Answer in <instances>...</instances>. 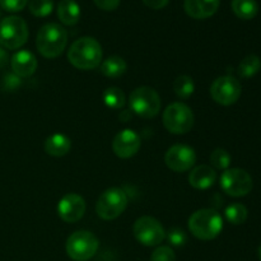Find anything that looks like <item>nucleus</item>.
<instances>
[{"mask_svg": "<svg viewBox=\"0 0 261 261\" xmlns=\"http://www.w3.org/2000/svg\"><path fill=\"white\" fill-rule=\"evenodd\" d=\"M86 201L81 195L69 193L60 199L58 204V214L66 223H75L86 213Z\"/></svg>", "mask_w": 261, "mask_h": 261, "instance_id": "ddd939ff", "label": "nucleus"}, {"mask_svg": "<svg viewBox=\"0 0 261 261\" xmlns=\"http://www.w3.org/2000/svg\"><path fill=\"white\" fill-rule=\"evenodd\" d=\"M211 163L217 170L226 171L229 167V165H231V155H229V153L226 149L217 148L214 152H212Z\"/></svg>", "mask_w": 261, "mask_h": 261, "instance_id": "bb28decb", "label": "nucleus"}, {"mask_svg": "<svg viewBox=\"0 0 261 261\" xmlns=\"http://www.w3.org/2000/svg\"><path fill=\"white\" fill-rule=\"evenodd\" d=\"M69 63L81 70H92L101 65L102 47L93 37H82L71 43L68 53Z\"/></svg>", "mask_w": 261, "mask_h": 261, "instance_id": "f257e3e1", "label": "nucleus"}, {"mask_svg": "<svg viewBox=\"0 0 261 261\" xmlns=\"http://www.w3.org/2000/svg\"><path fill=\"white\" fill-rule=\"evenodd\" d=\"M166 239L170 242L171 246L175 247H181L186 244L188 241V237L186 233L181 228H171L170 231L166 233Z\"/></svg>", "mask_w": 261, "mask_h": 261, "instance_id": "cd10ccee", "label": "nucleus"}, {"mask_svg": "<svg viewBox=\"0 0 261 261\" xmlns=\"http://www.w3.org/2000/svg\"><path fill=\"white\" fill-rule=\"evenodd\" d=\"M8 61V54L3 47H0V66H4Z\"/></svg>", "mask_w": 261, "mask_h": 261, "instance_id": "473e14b6", "label": "nucleus"}, {"mask_svg": "<svg viewBox=\"0 0 261 261\" xmlns=\"http://www.w3.org/2000/svg\"><path fill=\"white\" fill-rule=\"evenodd\" d=\"M133 232L137 241L148 247L158 246L166 239V231L161 222L149 216L138 218L133 227Z\"/></svg>", "mask_w": 261, "mask_h": 261, "instance_id": "1a4fd4ad", "label": "nucleus"}, {"mask_svg": "<svg viewBox=\"0 0 261 261\" xmlns=\"http://www.w3.org/2000/svg\"><path fill=\"white\" fill-rule=\"evenodd\" d=\"M142 145L140 137L132 129H124L115 135L112 140V150L119 158L126 160L137 154Z\"/></svg>", "mask_w": 261, "mask_h": 261, "instance_id": "4468645a", "label": "nucleus"}, {"mask_svg": "<svg viewBox=\"0 0 261 261\" xmlns=\"http://www.w3.org/2000/svg\"><path fill=\"white\" fill-rule=\"evenodd\" d=\"M99 241L92 232L76 231L66 240V254L74 261H88L97 254Z\"/></svg>", "mask_w": 261, "mask_h": 261, "instance_id": "39448f33", "label": "nucleus"}, {"mask_svg": "<svg viewBox=\"0 0 261 261\" xmlns=\"http://www.w3.org/2000/svg\"><path fill=\"white\" fill-rule=\"evenodd\" d=\"M232 10L241 19H252L259 12L256 0H232Z\"/></svg>", "mask_w": 261, "mask_h": 261, "instance_id": "412c9836", "label": "nucleus"}, {"mask_svg": "<svg viewBox=\"0 0 261 261\" xmlns=\"http://www.w3.org/2000/svg\"><path fill=\"white\" fill-rule=\"evenodd\" d=\"M10 65H12L15 75L28 78V76L33 75L35 71L37 70L38 63L36 56L31 51L20 50L13 55L12 60H10Z\"/></svg>", "mask_w": 261, "mask_h": 261, "instance_id": "2eb2a0df", "label": "nucleus"}, {"mask_svg": "<svg viewBox=\"0 0 261 261\" xmlns=\"http://www.w3.org/2000/svg\"><path fill=\"white\" fill-rule=\"evenodd\" d=\"M257 254H259V257H260V260H261V245L259 246V249H257Z\"/></svg>", "mask_w": 261, "mask_h": 261, "instance_id": "72a5a7b5", "label": "nucleus"}, {"mask_svg": "<svg viewBox=\"0 0 261 261\" xmlns=\"http://www.w3.org/2000/svg\"><path fill=\"white\" fill-rule=\"evenodd\" d=\"M70 148V138L66 137L65 134H61V133L50 135L45 142L46 153L53 155V157H63V155L68 154Z\"/></svg>", "mask_w": 261, "mask_h": 261, "instance_id": "a211bd4d", "label": "nucleus"}, {"mask_svg": "<svg viewBox=\"0 0 261 261\" xmlns=\"http://www.w3.org/2000/svg\"><path fill=\"white\" fill-rule=\"evenodd\" d=\"M58 17L63 24H76L81 19V7L75 0H61L58 5Z\"/></svg>", "mask_w": 261, "mask_h": 261, "instance_id": "6ab92c4d", "label": "nucleus"}, {"mask_svg": "<svg viewBox=\"0 0 261 261\" xmlns=\"http://www.w3.org/2000/svg\"><path fill=\"white\" fill-rule=\"evenodd\" d=\"M163 125L172 134H186L194 126L193 111L182 102L171 103L163 112Z\"/></svg>", "mask_w": 261, "mask_h": 261, "instance_id": "6e6552de", "label": "nucleus"}, {"mask_svg": "<svg viewBox=\"0 0 261 261\" xmlns=\"http://www.w3.org/2000/svg\"><path fill=\"white\" fill-rule=\"evenodd\" d=\"M173 91L178 98L186 99L194 93L195 91V84H194L193 78L189 75H180L173 82Z\"/></svg>", "mask_w": 261, "mask_h": 261, "instance_id": "5701e85b", "label": "nucleus"}, {"mask_svg": "<svg viewBox=\"0 0 261 261\" xmlns=\"http://www.w3.org/2000/svg\"><path fill=\"white\" fill-rule=\"evenodd\" d=\"M168 2L170 0H143V3L152 9H162L168 4Z\"/></svg>", "mask_w": 261, "mask_h": 261, "instance_id": "2f4dec72", "label": "nucleus"}, {"mask_svg": "<svg viewBox=\"0 0 261 261\" xmlns=\"http://www.w3.org/2000/svg\"><path fill=\"white\" fill-rule=\"evenodd\" d=\"M252 186L251 176L241 168L226 170L221 176V188L224 193L234 198L247 195L252 190Z\"/></svg>", "mask_w": 261, "mask_h": 261, "instance_id": "9d476101", "label": "nucleus"}, {"mask_svg": "<svg viewBox=\"0 0 261 261\" xmlns=\"http://www.w3.org/2000/svg\"><path fill=\"white\" fill-rule=\"evenodd\" d=\"M221 0H185L184 8L189 17L194 19H205L216 14Z\"/></svg>", "mask_w": 261, "mask_h": 261, "instance_id": "dca6fc26", "label": "nucleus"}, {"mask_svg": "<svg viewBox=\"0 0 261 261\" xmlns=\"http://www.w3.org/2000/svg\"><path fill=\"white\" fill-rule=\"evenodd\" d=\"M127 195L122 189L111 188L99 195L96 204V213L105 221H112L121 216L127 206Z\"/></svg>", "mask_w": 261, "mask_h": 261, "instance_id": "0eeeda50", "label": "nucleus"}, {"mask_svg": "<svg viewBox=\"0 0 261 261\" xmlns=\"http://www.w3.org/2000/svg\"><path fill=\"white\" fill-rule=\"evenodd\" d=\"M165 162L170 170L175 172H185L191 170L196 162L195 150L186 144L172 145L166 152Z\"/></svg>", "mask_w": 261, "mask_h": 261, "instance_id": "f8f14e48", "label": "nucleus"}, {"mask_svg": "<svg viewBox=\"0 0 261 261\" xmlns=\"http://www.w3.org/2000/svg\"><path fill=\"white\" fill-rule=\"evenodd\" d=\"M28 40V27L23 18L10 15L0 22V45L8 50L22 47Z\"/></svg>", "mask_w": 261, "mask_h": 261, "instance_id": "423d86ee", "label": "nucleus"}, {"mask_svg": "<svg viewBox=\"0 0 261 261\" xmlns=\"http://www.w3.org/2000/svg\"><path fill=\"white\" fill-rule=\"evenodd\" d=\"M129 106L132 111L143 119H152L161 111V97L150 87H138L130 93Z\"/></svg>", "mask_w": 261, "mask_h": 261, "instance_id": "20e7f679", "label": "nucleus"}, {"mask_svg": "<svg viewBox=\"0 0 261 261\" xmlns=\"http://www.w3.org/2000/svg\"><path fill=\"white\" fill-rule=\"evenodd\" d=\"M217 180V172L208 165H200L191 170L189 175V182L198 190H206L212 188Z\"/></svg>", "mask_w": 261, "mask_h": 261, "instance_id": "f3484780", "label": "nucleus"}, {"mask_svg": "<svg viewBox=\"0 0 261 261\" xmlns=\"http://www.w3.org/2000/svg\"><path fill=\"white\" fill-rule=\"evenodd\" d=\"M125 94L117 87H110L103 92V102L107 107L112 110H120L125 105Z\"/></svg>", "mask_w": 261, "mask_h": 261, "instance_id": "b1692460", "label": "nucleus"}, {"mask_svg": "<svg viewBox=\"0 0 261 261\" xmlns=\"http://www.w3.org/2000/svg\"><path fill=\"white\" fill-rule=\"evenodd\" d=\"M94 3L99 9L107 10V12L115 10L120 5V0H94Z\"/></svg>", "mask_w": 261, "mask_h": 261, "instance_id": "7c9ffc66", "label": "nucleus"}, {"mask_svg": "<svg viewBox=\"0 0 261 261\" xmlns=\"http://www.w3.org/2000/svg\"><path fill=\"white\" fill-rule=\"evenodd\" d=\"M261 69V60L259 56L256 55H249L240 63L239 69V75L242 78H251L255 74L259 73Z\"/></svg>", "mask_w": 261, "mask_h": 261, "instance_id": "4be33fe9", "label": "nucleus"}, {"mask_svg": "<svg viewBox=\"0 0 261 261\" xmlns=\"http://www.w3.org/2000/svg\"><path fill=\"white\" fill-rule=\"evenodd\" d=\"M68 43V32L58 23H47L40 28L36 37L38 53L47 59H55L63 54Z\"/></svg>", "mask_w": 261, "mask_h": 261, "instance_id": "f03ea898", "label": "nucleus"}, {"mask_svg": "<svg viewBox=\"0 0 261 261\" xmlns=\"http://www.w3.org/2000/svg\"><path fill=\"white\" fill-rule=\"evenodd\" d=\"M189 229L196 239L211 241L218 237L223 229V219L213 209H200L189 218Z\"/></svg>", "mask_w": 261, "mask_h": 261, "instance_id": "7ed1b4c3", "label": "nucleus"}, {"mask_svg": "<svg viewBox=\"0 0 261 261\" xmlns=\"http://www.w3.org/2000/svg\"><path fill=\"white\" fill-rule=\"evenodd\" d=\"M224 214H226V218L229 223L239 226V224H242L246 222L249 212H247V208L244 204L233 203L227 206Z\"/></svg>", "mask_w": 261, "mask_h": 261, "instance_id": "393cba45", "label": "nucleus"}, {"mask_svg": "<svg viewBox=\"0 0 261 261\" xmlns=\"http://www.w3.org/2000/svg\"><path fill=\"white\" fill-rule=\"evenodd\" d=\"M150 261H176V255L170 246H160L152 252Z\"/></svg>", "mask_w": 261, "mask_h": 261, "instance_id": "c85d7f7f", "label": "nucleus"}, {"mask_svg": "<svg viewBox=\"0 0 261 261\" xmlns=\"http://www.w3.org/2000/svg\"><path fill=\"white\" fill-rule=\"evenodd\" d=\"M241 84L231 75L219 76L211 87V96L217 103L222 106H231L239 101L241 96Z\"/></svg>", "mask_w": 261, "mask_h": 261, "instance_id": "9b49d317", "label": "nucleus"}, {"mask_svg": "<svg viewBox=\"0 0 261 261\" xmlns=\"http://www.w3.org/2000/svg\"><path fill=\"white\" fill-rule=\"evenodd\" d=\"M126 61L120 56H110L99 65V70L107 78H120L126 71Z\"/></svg>", "mask_w": 261, "mask_h": 261, "instance_id": "aec40b11", "label": "nucleus"}, {"mask_svg": "<svg viewBox=\"0 0 261 261\" xmlns=\"http://www.w3.org/2000/svg\"><path fill=\"white\" fill-rule=\"evenodd\" d=\"M28 4V0H0V7L7 12H20Z\"/></svg>", "mask_w": 261, "mask_h": 261, "instance_id": "c756f323", "label": "nucleus"}, {"mask_svg": "<svg viewBox=\"0 0 261 261\" xmlns=\"http://www.w3.org/2000/svg\"><path fill=\"white\" fill-rule=\"evenodd\" d=\"M31 13H32L35 17H47L53 13L54 9V3L53 0H31L30 4Z\"/></svg>", "mask_w": 261, "mask_h": 261, "instance_id": "a878e982", "label": "nucleus"}]
</instances>
